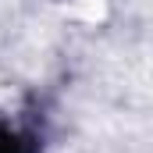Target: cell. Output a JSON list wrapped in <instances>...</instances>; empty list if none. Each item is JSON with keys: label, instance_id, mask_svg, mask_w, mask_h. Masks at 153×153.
Returning a JSON list of instances; mask_svg holds the SVG:
<instances>
[{"label": "cell", "instance_id": "6da1fadb", "mask_svg": "<svg viewBox=\"0 0 153 153\" xmlns=\"http://www.w3.org/2000/svg\"><path fill=\"white\" fill-rule=\"evenodd\" d=\"M0 153H36V139L18 125L0 121Z\"/></svg>", "mask_w": 153, "mask_h": 153}]
</instances>
